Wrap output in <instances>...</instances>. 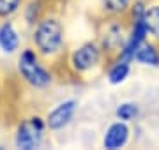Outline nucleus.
<instances>
[{"label":"nucleus","mask_w":159,"mask_h":150,"mask_svg":"<svg viewBox=\"0 0 159 150\" xmlns=\"http://www.w3.org/2000/svg\"><path fill=\"white\" fill-rule=\"evenodd\" d=\"M34 42H35V46H37V50L41 53H44V55L57 53L64 42L62 25L58 23L57 20H53V18L43 20L37 25V29H35Z\"/></svg>","instance_id":"nucleus-1"},{"label":"nucleus","mask_w":159,"mask_h":150,"mask_svg":"<svg viewBox=\"0 0 159 150\" xmlns=\"http://www.w3.org/2000/svg\"><path fill=\"white\" fill-rule=\"evenodd\" d=\"M18 69L25 78V81L35 88H43L51 83L50 73L39 64V60H37V57L32 50H25L21 53L20 62H18Z\"/></svg>","instance_id":"nucleus-2"},{"label":"nucleus","mask_w":159,"mask_h":150,"mask_svg":"<svg viewBox=\"0 0 159 150\" xmlns=\"http://www.w3.org/2000/svg\"><path fill=\"white\" fill-rule=\"evenodd\" d=\"M44 133V122L39 117L23 120L16 131V147L23 150H32L39 147Z\"/></svg>","instance_id":"nucleus-3"},{"label":"nucleus","mask_w":159,"mask_h":150,"mask_svg":"<svg viewBox=\"0 0 159 150\" xmlns=\"http://www.w3.org/2000/svg\"><path fill=\"white\" fill-rule=\"evenodd\" d=\"M97 62H99V50L92 42H87L83 46H80L71 55V64H73L74 71H89Z\"/></svg>","instance_id":"nucleus-4"},{"label":"nucleus","mask_w":159,"mask_h":150,"mask_svg":"<svg viewBox=\"0 0 159 150\" xmlns=\"http://www.w3.org/2000/svg\"><path fill=\"white\" fill-rule=\"evenodd\" d=\"M74 111H76V101H66V103H60L57 108L48 113V118H46V124L50 129L53 131H58L62 129L64 126H67L71 118H73Z\"/></svg>","instance_id":"nucleus-5"},{"label":"nucleus","mask_w":159,"mask_h":150,"mask_svg":"<svg viewBox=\"0 0 159 150\" xmlns=\"http://www.w3.org/2000/svg\"><path fill=\"white\" fill-rule=\"evenodd\" d=\"M127 138H129V129L124 122H115L108 127V131L104 134V147L110 150L120 148L127 143Z\"/></svg>","instance_id":"nucleus-6"},{"label":"nucleus","mask_w":159,"mask_h":150,"mask_svg":"<svg viewBox=\"0 0 159 150\" xmlns=\"http://www.w3.org/2000/svg\"><path fill=\"white\" fill-rule=\"evenodd\" d=\"M20 44L18 34L11 23H4L0 27V48L6 53H12Z\"/></svg>","instance_id":"nucleus-7"},{"label":"nucleus","mask_w":159,"mask_h":150,"mask_svg":"<svg viewBox=\"0 0 159 150\" xmlns=\"http://www.w3.org/2000/svg\"><path fill=\"white\" fill-rule=\"evenodd\" d=\"M134 60L143 65H159V53L152 44H140V48L134 53Z\"/></svg>","instance_id":"nucleus-8"},{"label":"nucleus","mask_w":159,"mask_h":150,"mask_svg":"<svg viewBox=\"0 0 159 150\" xmlns=\"http://www.w3.org/2000/svg\"><path fill=\"white\" fill-rule=\"evenodd\" d=\"M143 23H145L147 34L159 39V6H154L143 12Z\"/></svg>","instance_id":"nucleus-9"},{"label":"nucleus","mask_w":159,"mask_h":150,"mask_svg":"<svg viewBox=\"0 0 159 150\" xmlns=\"http://www.w3.org/2000/svg\"><path fill=\"white\" fill-rule=\"evenodd\" d=\"M127 74H129V62H125V60H119V62L110 69L108 80H110V83L117 85V83H122V81L127 78Z\"/></svg>","instance_id":"nucleus-10"},{"label":"nucleus","mask_w":159,"mask_h":150,"mask_svg":"<svg viewBox=\"0 0 159 150\" xmlns=\"http://www.w3.org/2000/svg\"><path fill=\"white\" fill-rule=\"evenodd\" d=\"M138 115V106L133 103H125V104H120L119 108H117V117H119L120 120H133L134 117Z\"/></svg>","instance_id":"nucleus-11"},{"label":"nucleus","mask_w":159,"mask_h":150,"mask_svg":"<svg viewBox=\"0 0 159 150\" xmlns=\"http://www.w3.org/2000/svg\"><path fill=\"white\" fill-rule=\"evenodd\" d=\"M131 0H102L104 9L110 12H124Z\"/></svg>","instance_id":"nucleus-12"},{"label":"nucleus","mask_w":159,"mask_h":150,"mask_svg":"<svg viewBox=\"0 0 159 150\" xmlns=\"http://www.w3.org/2000/svg\"><path fill=\"white\" fill-rule=\"evenodd\" d=\"M21 0H0V18H6L20 7Z\"/></svg>","instance_id":"nucleus-13"}]
</instances>
